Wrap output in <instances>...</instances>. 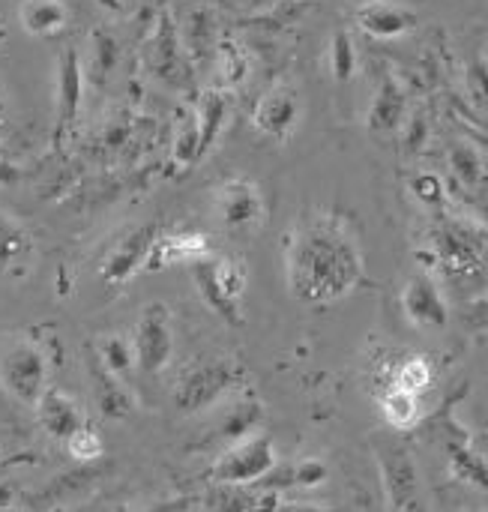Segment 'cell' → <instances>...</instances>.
Instances as JSON below:
<instances>
[{"instance_id": "cell-1", "label": "cell", "mask_w": 488, "mask_h": 512, "mask_svg": "<svg viewBox=\"0 0 488 512\" xmlns=\"http://www.w3.org/2000/svg\"><path fill=\"white\" fill-rule=\"evenodd\" d=\"M366 276L363 246L339 213L303 216L285 249V282L303 306H333L348 300Z\"/></svg>"}, {"instance_id": "cell-2", "label": "cell", "mask_w": 488, "mask_h": 512, "mask_svg": "<svg viewBox=\"0 0 488 512\" xmlns=\"http://www.w3.org/2000/svg\"><path fill=\"white\" fill-rule=\"evenodd\" d=\"M243 381V369L228 357H207L186 366L174 384V408L183 417H195L225 402Z\"/></svg>"}, {"instance_id": "cell-3", "label": "cell", "mask_w": 488, "mask_h": 512, "mask_svg": "<svg viewBox=\"0 0 488 512\" xmlns=\"http://www.w3.org/2000/svg\"><path fill=\"white\" fill-rule=\"evenodd\" d=\"M192 276H195V288H198L201 300L207 303V309L219 321L240 327L243 324V294H246V282H249L246 264L237 258H228V255H210L192 267Z\"/></svg>"}, {"instance_id": "cell-4", "label": "cell", "mask_w": 488, "mask_h": 512, "mask_svg": "<svg viewBox=\"0 0 488 512\" xmlns=\"http://www.w3.org/2000/svg\"><path fill=\"white\" fill-rule=\"evenodd\" d=\"M381 489L390 512H432L426 501V489L420 480V468L411 450L399 438H378L375 444Z\"/></svg>"}, {"instance_id": "cell-5", "label": "cell", "mask_w": 488, "mask_h": 512, "mask_svg": "<svg viewBox=\"0 0 488 512\" xmlns=\"http://www.w3.org/2000/svg\"><path fill=\"white\" fill-rule=\"evenodd\" d=\"M279 465V453L270 435L255 432L240 444H231L222 450V456L213 462L210 477L222 486H234V489H252L258 486L264 477H270Z\"/></svg>"}, {"instance_id": "cell-6", "label": "cell", "mask_w": 488, "mask_h": 512, "mask_svg": "<svg viewBox=\"0 0 488 512\" xmlns=\"http://www.w3.org/2000/svg\"><path fill=\"white\" fill-rule=\"evenodd\" d=\"M213 213L228 237H252L267 219V201L255 180L228 177L213 192Z\"/></svg>"}, {"instance_id": "cell-7", "label": "cell", "mask_w": 488, "mask_h": 512, "mask_svg": "<svg viewBox=\"0 0 488 512\" xmlns=\"http://www.w3.org/2000/svg\"><path fill=\"white\" fill-rule=\"evenodd\" d=\"M0 387L3 393L24 405L36 408L42 393L48 390V357L36 342H12L0 354Z\"/></svg>"}, {"instance_id": "cell-8", "label": "cell", "mask_w": 488, "mask_h": 512, "mask_svg": "<svg viewBox=\"0 0 488 512\" xmlns=\"http://www.w3.org/2000/svg\"><path fill=\"white\" fill-rule=\"evenodd\" d=\"M129 342L135 351V369L144 378H156L159 372H165L174 357V324L168 306L159 300L147 303L135 321Z\"/></svg>"}, {"instance_id": "cell-9", "label": "cell", "mask_w": 488, "mask_h": 512, "mask_svg": "<svg viewBox=\"0 0 488 512\" xmlns=\"http://www.w3.org/2000/svg\"><path fill=\"white\" fill-rule=\"evenodd\" d=\"M438 444L444 450L450 477L488 495V459L477 450L471 432L456 417L453 408H444L438 414Z\"/></svg>"}, {"instance_id": "cell-10", "label": "cell", "mask_w": 488, "mask_h": 512, "mask_svg": "<svg viewBox=\"0 0 488 512\" xmlns=\"http://www.w3.org/2000/svg\"><path fill=\"white\" fill-rule=\"evenodd\" d=\"M303 114L306 108L297 87H291L288 81H276L258 96L252 108V129L270 141H291L303 123Z\"/></svg>"}, {"instance_id": "cell-11", "label": "cell", "mask_w": 488, "mask_h": 512, "mask_svg": "<svg viewBox=\"0 0 488 512\" xmlns=\"http://www.w3.org/2000/svg\"><path fill=\"white\" fill-rule=\"evenodd\" d=\"M402 315L423 333H438L450 324V306L429 270H414L402 288Z\"/></svg>"}, {"instance_id": "cell-12", "label": "cell", "mask_w": 488, "mask_h": 512, "mask_svg": "<svg viewBox=\"0 0 488 512\" xmlns=\"http://www.w3.org/2000/svg\"><path fill=\"white\" fill-rule=\"evenodd\" d=\"M354 24L375 42H396L417 30L420 18L408 3L399 0H363L354 9Z\"/></svg>"}, {"instance_id": "cell-13", "label": "cell", "mask_w": 488, "mask_h": 512, "mask_svg": "<svg viewBox=\"0 0 488 512\" xmlns=\"http://www.w3.org/2000/svg\"><path fill=\"white\" fill-rule=\"evenodd\" d=\"M159 237V228L156 225H141L129 234H123L114 249L108 252V258L102 261V282L105 285H126L132 276H138L141 270H147V258H150V249Z\"/></svg>"}, {"instance_id": "cell-14", "label": "cell", "mask_w": 488, "mask_h": 512, "mask_svg": "<svg viewBox=\"0 0 488 512\" xmlns=\"http://www.w3.org/2000/svg\"><path fill=\"white\" fill-rule=\"evenodd\" d=\"M435 246H438V258L441 264L450 270V273H459V276H468L480 267V258H483V240L477 237V231L471 225H462V222H444L438 228V237H435Z\"/></svg>"}, {"instance_id": "cell-15", "label": "cell", "mask_w": 488, "mask_h": 512, "mask_svg": "<svg viewBox=\"0 0 488 512\" xmlns=\"http://www.w3.org/2000/svg\"><path fill=\"white\" fill-rule=\"evenodd\" d=\"M210 240L201 231H159L150 258H147V270H165L174 264H189L195 267L198 261L210 258Z\"/></svg>"}, {"instance_id": "cell-16", "label": "cell", "mask_w": 488, "mask_h": 512, "mask_svg": "<svg viewBox=\"0 0 488 512\" xmlns=\"http://www.w3.org/2000/svg\"><path fill=\"white\" fill-rule=\"evenodd\" d=\"M33 414H36L39 429H42L51 441H60V444H66V438H69L72 432H78V429L87 423L81 405H78L69 393H63V390H57V387H48V390L42 393V399L36 402Z\"/></svg>"}, {"instance_id": "cell-17", "label": "cell", "mask_w": 488, "mask_h": 512, "mask_svg": "<svg viewBox=\"0 0 488 512\" xmlns=\"http://www.w3.org/2000/svg\"><path fill=\"white\" fill-rule=\"evenodd\" d=\"M408 117V96L396 75H384L378 90L372 93L366 111V129L372 135H396Z\"/></svg>"}, {"instance_id": "cell-18", "label": "cell", "mask_w": 488, "mask_h": 512, "mask_svg": "<svg viewBox=\"0 0 488 512\" xmlns=\"http://www.w3.org/2000/svg\"><path fill=\"white\" fill-rule=\"evenodd\" d=\"M54 105H57V132L66 129L78 111H81V99H84V66L75 48H63L57 57V78H54Z\"/></svg>"}, {"instance_id": "cell-19", "label": "cell", "mask_w": 488, "mask_h": 512, "mask_svg": "<svg viewBox=\"0 0 488 512\" xmlns=\"http://www.w3.org/2000/svg\"><path fill=\"white\" fill-rule=\"evenodd\" d=\"M87 375H90V393L105 420H126L135 411V399L126 387L123 378L111 375L93 354L87 360Z\"/></svg>"}, {"instance_id": "cell-20", "label": "cell", "mask_w": 488, "mask_h": 512, "mask_svg": "<svg viewBox=\"0 0 488 512\" xmlns=\"http://www.w3.org/2000/svg\"><path fill=\"white\" fill-rule=\"evenodd\" d=\"M330 480V468L324 459H300L294 465H276V471L270 477H264L255 489L273 492V495H288V492H315Z\"/></svg>"}, {"instance_id": "cell-21", "label": "cell", "mask_w": 488, "mask_h": 512, "mask_svg": "<svg viewBox=\"0 0 488 512\" xmlns=\"http://www.w3.org/2000/svg\"><path fill=\"white\" fill-rule=\"evenodd\" d=\"M261 420H264V408H261L258 399H237V402H231L222 411L219 426H216V438H219L222 450L231 447V444L246 441L249 435H255Z\"/></svg>"}, {"instance_id": "cell-22", "label": "cell", "mask_w": 488, "mask_h": 512, "mask_svg": "<svg viewBox=\"0 0 488 512\" xmlns=\"http://www.w3.org/2000/svg\"><path fill=\"white\" fill-rule=\"evenodd\" d=\"M18 21L24 33L48 39L63 33V27L69 24V9L63 0H24L18 9Z\"/></svg>"}, {"instance_id": "cell-23", "label": "cell", "mask_w": 488, "mask_h": 512, "mask_svg": "<svg viewBox=\"0 0 488 512\" xmlns=\"http://www.w3.org/2000/svg\"><path fill=\"white\" fill-rule=\"evenodd\" d=\"M228 114H231V96H228V90L213 87V90H207V93L201 96L198 111H195V126H198L201 150H204V153H207V150L216 144V138L222 135Z\"/></svg>"}, {"instance_id": "cell-24", "label": "cell", "mask_w": 488, "mask_h": 512, "mask_svg": "<svg viewBox=\"0 0 488 512\" xmlns=\"http://www.w3.org/2000/svg\"><path fill=\"white\" fill-rule=\"evenodd\" d=\"M381 417H384V423L390 426V429H396V432H408V429H414L417 423H420V417H423V405H420V396H414V393H408V390H402V387H396V384H390L384 393H381Z\"/></svg>"}, {"instance_id": "cell-25", "label": "cell", "mask_w": 488, "mask_h": 512, "mask_svg": "<svg viewBox=\"0 0 488 512\" xmlns=\"http://www.w3.org/2000/svg\"><path fill=\"white\" fill-rule=\"evenodd\" d=\"M33 255V240L30 234L0 210V270H15L18 264H27Z\"/></svg>"}, {"instance_id": "cell-26", "label": "cell", "mask_w": 488, "mask_h": 512, "mask_svg": "<svg viewBox=\"0 0 488 512\" xmlns=\"http://www.w3.org/2000/svg\"><path fill=\"white\" fill-rule=\"evenodd\" d=\"M360 69V54H357V42L348 30H336L327 42V72L333 75V81L348 84Z\"/></svg>"}, {"instance_id": "cell-27", "label": "cell", "mask_w": 488, "mask_h": 512, "mask_svg": "<svg viewBox=\"0 0 488 512\" xmlns=\"http://www.w3.org/2000/svg\"><path fill=\"white\" fill-rule=\"evenodd\" d=\"M93 357L111 372V375H117V378H129L132 375V369H135V351H132V342L126 339V336H120V333H108V336H102L99 342H96V351H93Z\"/></svg>"}, {"instance_id": "cell-28", "label": "cell", "mask_w": 488, "mask_h": 512, "mask_svg": "<svg viewBox=\"0 0 488 512\" xmlns=\"http://www.w3.org/2000/svg\"><path fill=\"white\" fill-rule=\"evenodd\" d=\"M450 171H453V177H456L462 186H468V189L480 186V183L486 180L483 153H480L474 144H468V141H456V144L450 147Z\"/></svg>"}, {"instance_id": "cell-29", "label": "cell", "mask_w": 488, "mask_h": 512, "mask_svg": "<svg viewBox=\"0 0 488 512\" xmlns=\"http://www.w3.org/2000/svg\"><path fill=\"white\" fill-rule=\"evenodd\" d=\"M390 384H396V387H402V390H408V393H414V396L423 399L432 390V384H435V369H432V363L426 357L414 354V357H405L396 366Z\"/></svg>"}, {"instance_id": "cell-30", "label": "cell", "mask_w": 488, "mask_h": 512, "mask_svg": "<svg viewBox=\"0 0 488 512\" xmlns=\"http://www.w3.org/2000/svg\"><path fill=\"white\" fill-rule=\"evenodd\" d=\"M66 453L75 459V462H96L102 453H105V441H102V432L90 423H84L78 432H72L66 438Z\"/></svg>"}, {"instance_id": "cell-31", "label": "cell", "mask_w": 488, "mask_h": 512, "mask_svg": "<svg viewBox=\"0 0 488 512\" xmlns=\"http://www.w3.org/2000/svg\"><path fill=\"white\" fill-rule=\"evenodd\" d=\"M411 195L423 204V207H432V210H441L447 204V186L438 174L432 171H420L411 177Z\"/></svg>"}, {"instance_id": "cell-32", "label": "cell", "mask_w": 488, "mask_h": 512, "mask_svg": "<svg viewBox=\"0 0 488 512\" xmlns=\"http://www.w3.org/2000/svg\"><path fill=\"white\" fill-rule=\"evenodd\" d=\"M255 512H339L315 501H300V498H288V495H273L267 492L264 498H258Z\"/></svg>"}, {"instance_id": "cell-33", "label": "cell", "mask_w": 488, "mask_h": 512, "mask_svg": "<svg viewBox=\"0 0 488 512\" xmlns=\"http://www.w3.org/2000/svg\"><path fill=\"white\" fill-rule=\"evenodd\" d=\"M222 72H225V84H231V87L246 78L249 60H246V54H243V48L237 42H231V45L222 48Z\"/></svg>"}, {"instance_id": "cell-34", "label": "cell", "mask_w": 488, "mask_h": 512, "mask_svg": "<svg viewBox=\"0 0 488 512\" xmlns=\"http://www.w3.org/2000/svg\"><path fill=\"white\" fill-rule=\"evenodd\" d=\"M117 60V45L108 33H93V69L96 75H108Z\"/></svg>"}, {"instance_id": "cell-35", "label": "cell", "mask_w": 488, "mask_h": 512, "mask_svg": "<svg viewBox=\"0 0 488 512\" xmlns=\"http://www.w3.org/2000/svg\"><path fill=\"white\" fill-rule=\"evenodd\" d=\"M189 507H192L189 498H171V501H162V504L150 507L147 512H189Z\"/></svg>"}, {"instance_id": "cell-36", "label": "cell", "mask_w": 488, "mask_h": 512, "mask_svg": "<svg viewBox=\"0 0 488 512\" xmlns=\"http://www.w3.org/2000/svg\"><path fill=\"white\" fill-rule=\"evenodd\" d=\"M12 498H15V486L12 483H0V510H6Z\"/></svg>"}, {"instance_id": "cell-37", "label": "cell", "mask_w": 488, "mask_h": 512, "mask_svg": "<svg viewBox=\"0 0 488 512\" xmlns=\"http://www.w3.org/2000/svg\"><path fill=\"white\" fill-rule=\"evenodd\" d=\"M111 6H135L138 0H108Z\"/></svg>"}, {"instance_id": "cell-38", "label": "cell", "mask_w": 488, "mask_h": 512, "mask_svg": "<svg viewBox=\"0 0 488 512\" xmlns=\"http://www.w3.org/2000/svg\"><path fill=\"white\" fill-rule=\"evenodd\" d=\"M3 33H6V27H3V21H0V39H3Z\"/></svg>"}]
</instances>
